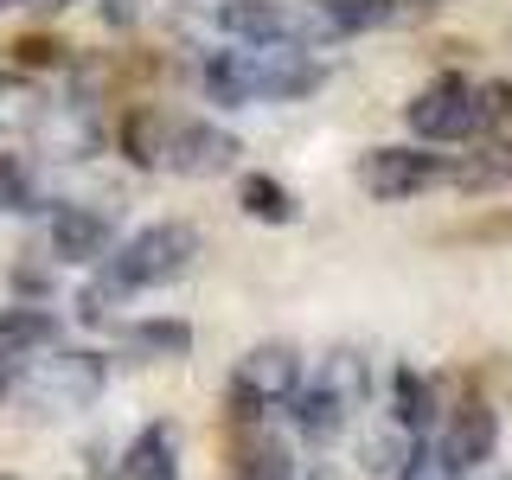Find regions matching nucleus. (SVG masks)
<instances>
[{"mask_svg": "<svg viewBox=\"0 0 512 480\" xmlns=\"http://www.w3.org/2000/svg\"><path fill=\"white\" fill-rule=\"evenodd\" d=\"M320 90V64L295 45H237V52L205 58V96L218 109H250V103H301Z\"/></svg>", "mask_w": 512, "mask_h": 480, "instance_id": "obj_1", "label": "nucleus"}, {"mask_svg": "<svg viewBox=\"0 0 512 480\" xmlns=\"http://www.w3.org/2000/svg\"><path fill=\"white\" fill-rule=\"evenodd\" d=\"M365 404H372V359L359 346H333V352H320V365L288 397V423H295L301 442L327 448L359 423Z\"/></svg>", "mask_w": 512, "mask_h": 480, "instance_id": "obj_2", "label": "nucleus"}, {"mask_svg": "<svg viewBox=\"0 0 512 480\" xmlns=\"http://www.w3.org/2000/svg\"><path fill=\"white\" fill-rule=\"evenodd\" d=\"M103 384H109V359L84 346H52L39 359L13 365V391L32 416H77L103 397Z\"/></svg>", "mask_w": 512, "mask_h": 480, "instance_id": "obj_3", "label": "nucleus"}, {"mask_svg": "<svg viewBox=\"0 0 512 480\" xmlns=\"http://www.w3.org/2000/svg\"><path fill=\"white\" fill-rule=\"evenodd\" d=\"M301 352L288 340H256L244 359L231 365V416L237 423H269L276 410H288V397L301 391Z\"/></svg>", "mask_w": 512, "mask_h": 480, "instance_id": "obj_4", "label": "nucleus"}, {"mask_svg": "<svg viewBox=\"0 0 512 480\" xmlns=\"http://www.w3.org/2000/svg\"><path fill=\"white\" fill-rule=\"evenodd\" d=\"M199 250H205V237L192 231L186 218H160V224H148V231H135L128 244L109 256V276H116L128 295L135 288H160V282H180L192 263H199Z\"/></svg>", "mask_w": 512, "mask_h": 480, "instance_id": "obj_5", "label": "nucleus"}, {"mask_svg": "<svg viewBox=\"0 0 512 480\" xmlns=\"http://www.w3.org/2000/svg\"><path fill=\"white\" fill-rule=\"evenodd\" d=\"M212 26L231 45H295V52H314L320 39H340L314 7H288V0H224Z\"/></svg>", "mask_w": 512, "mask_h": 480, "instance_id": "obj_6", "label": "nucleus"}, {"mask_svg": "<svg viewBox=\"0 0 512 480\" xmlns=\"http://www.w3.org/2000/svg\"><path fill=\"white\" fill-rule=\"evenodd\" d=\"M404 122H410L416 141H429V148L480 141L487 135V122H480V84H468V77H436V84H423L404 103Z\"/></svg>", "mask_w": 512, "mask_h": 480, "instance_id": "obj_7", "label": "nucleus"}, {"mask_svg": "<svg viewBox=\"0 0 512 480\" xmlns=\"http://www.w3.org/2000/svg\"><path fill=\"white\" fill-rule=\"evenodd\" d=\"M448 173H455V160L429 154V148H365L359 167H352V180L372 192V199H384V205H404V199H416V192L442 186Z\"/></svg>", "mask_w": 512, "mask_h": 480, "instance_id": "obj_8", "label": "nucleus"}, {"mask_svg": "<svg viewBox=\"0 0 512 480\" xmlns=\"http://www.w3.org/2000/svg\"><path fill=\"white\" fill-rule=\"evenodd\" d=\"M237 154H244V141H237L231 128H218V122H173L160 167L180 173V180H218V173L237 167Z\"/></svg>", "mask_w": 512, "mask_h": 480, "instance_id": "obj_9", "label": "nucleus"}, {"mask_svg": "<svg viewBox=\"0 0 512 480\" xmlns=\"http://www.w3.org/2000/svg\"><path fill=\"white\" fill-rule=\"evenodd\" d=\"M32 128H39V141H45V160H90L96 148H103V116H96L90 96L45 103Z\"/></svg>", "mask_w": 512, "mask_h": 480, "instance_id": "obj_10", "label": "nucleus"}, {"mask_svg": "<svg viewBox=\"0 0 512 480\" xmlns=\"http://www.w3.org/2000/svg\"><path fill=\"white\" fill-rule=\"evenodd\" d=\"M436 442L474 474V468H487V461H493V442H500V416H493L487 397H474V391H468L461 404H448V410H442Z\"/></svg>", "mask_w": 512, "mask_h": 480, "instance_id": "obj_11", "label": "nucleus"}, {"mask_svg": "<svg viewBox=\"0 0 512 480\" xmlns=\"http://www.w3.org/2000/svg\"><path fill=\"white\" fill-rule=\"evenodd\" d=\"M109 244H116V218L109 212H96V205H58L52 212V263L90 269L109 256Z\"/></svg>", "mask_w": 512, "mask_h": 480, "instance_id": "obj_12", "label": "nucleus"}, {"mask_svg": "<svg viewBox=\"0 0 512 480\" xmlns=\"http://www.w3.org/2000/svg\"><path fill=\"white\" fill-rule=\"evenodd\" d=\"M109 480H180V429L173 423L135 429V442L116 455V474Z\"/></svg>", "mask_w": 512, "mask_h": 480, "instance_id": "obj_13", "label": "nucleus"}, {"mask_svg": "<svg viewBox=\"0 0 512 480\" xmlns=\"http://www.w3.org/2000/svg\"><path fill=\"white\" fill-rule=\"evenodd\" d=\"M64 346V320L45 314L39 301H13V308H0V352L7 359H39V352Z\"/></svg>", "mask_w": 512, "mask_h": 480, "instance_id": "obj_14", "label": "nucleus"}, {"mask_svg": "<svg viewBox=\"0 0 512 480\" xmlns=\"http://www.w3.org/2000/svg\"><path fill=\"white\" fill-rule=\"evenodd\" d=\"M416 442H429V436H410L391 410H378L372 429L359 436V468L372 474V480H397V474H404V461L416 455Z\"/></svg>", "mask_w": 512, "mask_h": 480, "instance_id": "obj_15", "label": "nucleus"}, {"mask_svg": "<svg viewBox=\"0 0 512 480\" xmlns=\"http://www.w3.org/2000/svg\"><path fill=\"white\" fill-rule=\"evenodd\" d=\"M0 205L7 212H45L52 205V186H45V154H0Z\"/></svg>", "mask_w": 512, "mask_h": 480, "instance_id": "obj_16", "label": "nucleus"}, {"mask_svg": "<svg viewBox=\"0 0 512 480\" xmlns=\"http://www.w3.org/2000/svg\"><path fill=\"white\" fill-rule=\"evenodd\" d=\"M237 212L250 224H295L301 199L276 180V173H244V180H237Z\"/></svg>", "mask_w": 512, "mask_h": 480, "instance_id": "obj_17", "label": "nucleus"}, {"mask_svg": "<svg viewBox=\"0 0 512 480\" xmlns=\"http://www.w3.org/2000/svg\"><path fill=\"white\" fill-rule=\"evenodd\" d=\"M167 128H173V116L167 109H128L122 116V128H116V141H122V154L135 160V167H160V154H167Z\"/></svg>", "mask_w": 512, "mask_h": 480, "instance_id": "obj_18", "label": "nucleus"}, {"mask_svg": "<svg viewBox=\"0 0 512 480\" xmlns=\"http://www.w3.org/2000/svg\"><path fill=\"white\" fill-rule=\"evenodd\" d=\"M308 7L346 39V32H378V26H391L397 13H404V0H308Z\"/></svg>", "mask_w": 512, "mask_h": 480, "instance_id": "obj_19", "label": "nucleus"}, {"mask_svg": "<svg viewBox=\"0 0 512 480\" xmlns=\"http://www.w3.org/2000/svg\"><path fill=\"white\" fill-rule=\"evenodd\" d=\"M122 340H128L135 359L154 365V359H186V352H192V327H186V320H135Z\"/></svg>", "mask_w": 512, "mask_h": 480, "instance_id": "obj_20", "label": "nucleus"}, {"mask_svg": "<svg viewBox=\"0 0 512 480\" xmlns=\"http://www.w3.org/2000/svg\"><path fill=\"white\" fill-rule=\"evenodd\" d=\"M448 180L455 186H500V180H512V141H480L468 160H455Z\"/></svg>", "mask_w": 512, "mask_h": 480, "instance_id": "obj_21", "label": "nucleus"}, {"mask_svg": "<svg viewBox=\"0 0 512 480\" xmlns=\"http://www.w3.org/2000/svg\"><path fill=\"white\" fill-rule=\"evenodd\" d=\"M237 480H301V468H295V455H288V442L256 436L250 455H244V468H237Z\"/></svg>", "mask_w": 512, "mask_h": 480, "instance_id": "obj_22", "label": "nucleus"}, {"mask_svg": "<svg viewBox=\"0 0 512 480\" xmlns=\"http://www.w3.org/2000/svg\"><path fill=\"white\" fill-rule=\"evenodd\" d=\"M39 90L26 84V77H13V71H0V135H13V128H32L39 122Z\"/></svg>", "mask_w": 512, "mask_h": 480, "instance_id": "obj_23", "label": "nucleus"}, {"mask_svg": "<svg viewBox=\"0 0 512 480\" xmlns=\"http://www.w3.org/2000/svg\"><path fill=\"white\" fill-rule=\"evenodd\" d=\"M397 480H468V468H461V461L429 436V442H416V455L404 461V474H397Z\"/></svg>", "mask_w": 512, "mask_h": 480, "instance_id": "obj_24", "label": "nucleus"}, {"mask_svg": "<svg viewBox=\"0 0 512 480\" xmlns=\"http://www.w3.org/2000/svg\"><path fill=\"white\" fill-rule=\"evenodd\" d=\"M122 301H128V288L109 276V269H96V282L77 295V320H84V327H109V308H122Z\"/></svg>", "mask_w": 512, "mask_h": 480, "instance_id": "obj_25", "label": "nucleus"}, {"mask_svg": "<svg viewBox=\"0 0 512 480\" xmlns=\"http://www.w3.org/2000/svg\"><path fill=\"white\" fill-rule=\"evenodd\" d=\"M96 13H103L109 26H135L141 20V0H96Z\"/></svg>", "mask_w": 512, "mask_h": 480, "instance_id": "obj_26", "label": "nucleus"}, {"mask_svg": "<svg viewBox=\"0 0 512 480\" xmlns=\"http://www.w3.org/2000/svg\"><path fill=\"white\" fill-rule=\"evenodd\" d=\"M13 7H32V13H58V7H71V0H13Z\"/></svg>", "mask_w": 512, "mask_h": 480, "instance_id": "obj_27", "label": "nucleus"}, {"mask_svg": "<svg viewBox=\"0 0 512 480\" xmlns=\"http://www.w3.org/2000/svg\"><path fill=\"white\" fill-rule=\"evenodd\" d=\"M7 391H13V359L0 352V404H7Z\"/></svg>", "mask_w": 512, "mask_h": 480, "instance_id": "obj_28", "label": "nucleus"}, {"mask_svg": "<svg viewBox=\"0 0 512 480\" xmlns=\"http://www.w3.org/2000/svg\"><path fill=\"white\" fill-rule=\"evenodd\" d=\"M301 480H340V474H333L327 461H320V468H308V474H301Z\"/></svg>", "mask_w": 512, "mask_h": 480, "instance_id": "obj_29", "label": "nucleus"}, {"mask_svg": "<svg viewBox=\"0 0 512 480\" xmlns=\"http://www.w3.org/2000/svg\"><path fill=\"white\" fill-rule=\"evenodd\" d=\"M0 7H13V0H0Z\"/></svg>", "mask_w": 512, "mask_h": 480, "instance_id": "obj_30", "label": "nucleus"}, {"mask_svg": "<svg viewBox=\"0 0 512 480\" xmlns=\"http://www.w3.org/2000/svg\"><path fill=\"white\" fill-rule=\"evenodd\" d=\"M0 480H13V474H0Z\"/></svg>", "mask_w": 512, "mask_h": 480, "instance_id": "obj_31", "label": "nucleus"}, {"mask_svg": "<svg viewBox=\"0 0 512 480\" xmlns=\"http://www.w3.org/2000/svg\"><path fill=\"white\" fill-rule=\"evenodd\" d=\"M506 480H512V474H506Z\"/></svg>", "mask_w": 512, "mask_h": 480, "instance_id": "obj_32", "label": "nucleus"}]
</instances>
